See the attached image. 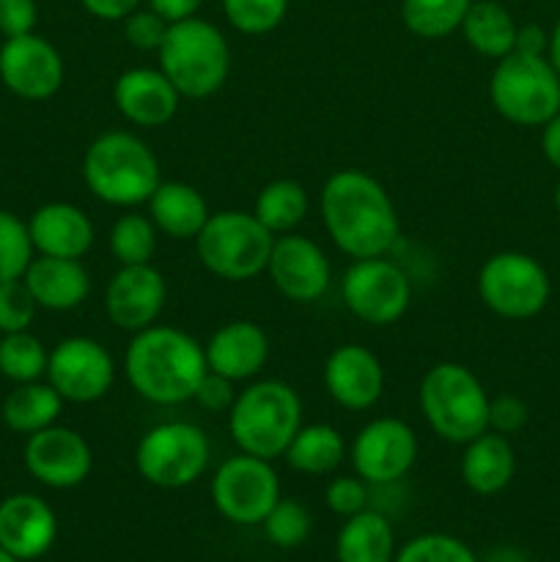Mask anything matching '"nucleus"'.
I'll list each match as a JSON object with an SVG mask.
<instances>
[{
	"label": "nucleus",
	"mask_w": 560,
	"mask_h": 562,
	"mask_svg": "<svg viewBox=\"0 0 560 562\" xmlns=\"http://www.w3.org/2000/svg\"><path fill=\"white\" fill-rule=\"evenodd\" d=\"M33 241L27 234V223L16 214L0 209V283L20 280L27 263L33 261Z\"/></svg>",
	"instance_id": "nucleus-37"
},
{
	"label": "nucleus",
	"mask_w": 560,
	"mask_h": 562,
	"mask_svg": "<svg viewBox=\"0 0 560 562\" xmlns=\"http://www.w3.org/2000/svg\"><path fill=\"white\" fill-rule=\"evenodd\" d=\"M157 60L181 99H206L228 82L231 44L214 22L195 14L170 22Z\"/></svg>",
	"instance_id": "nucleus-5"
},
{
	"label": "nucleus",
	"mask_w": 560,
	"mask_h": 562,
	"mask_svg": "<svg viewBox=\"0 0 560 562\" xmlns=\"http://www.w3.org/2000/svg\"><path fill=\"white\" fill-rule=\"evenodd\" d=\"M547 58L552 60L555 71H558V75H560V16H558V22H555L552 33H549V49H547Z\"/></svg>",
	"instance_id": "nucleus-49"
},
{
	"label": "nucleus",
	"mask_w": 560,
	"mask_h": 562,
	"mask_svg": "<svg viewBox=\"0 0 560 562\" xmlns=\"http://www.w3.org/2000/svg\"><path fill=\"white\" fill-rule=\"evenodd\" d=\"M0 562H20V560H16L14 554L5 552V549H0Z\"/></svg>",
	"instance_id": "nucleus-50"
},
{
	"label": "nucleus",
	"mask_w": 560,
	"mask_h": 562,
	"mask_svg": "<svg viewBox=\"0 0 560 562\" xmlns=\"http://www.w3.org/2000/svg\"><path fill=\"white\" fill-rule=\"evenodd\" d=\"M236 382H231V379L220 376V373H212L206 371L203 373L201 384H198L195 395H192V401H195L198 406H201L203 412H214V415H228L231 406H234L236 401Z\"/></svg>",
	"instance_id": "nucleus-43"
},
{
	"label": "nucleus",
	"mask_w": 560,
	"mask_h": 562,
	"mask_svg": "<svg viewBox=\"0 0 560 562\" xmlns=\"http://www.w3.org/2000/svg\"><path fill=\"white\" fill-rule=\"evenodd\" d=\"M206 368L231 382H253L269 360V338L256 322L236 318L214 329L203 344Z\"/></svg>",
	"instance_id": "nucleus-22"
},
{
	"label": "nucleus",
	"mask_w": 560,
	"mask_h": 562,
	"mask_svg": "<svg viewBox=\"0 0 560 562\" xmlns=\"http://www.w3.org/2000/svg\"><path fill=\"white\" fill-rule=\"evenodd\" d=\"M146 5L152 11H157L165 22H179L195 16L203 0H146Z\"/></svg>",
	"instance_id": "nucleus-47"
},
{
	"label": "nucleus",
	"mask_w": 560,
	"mask_h": 562,
	"mask_svg": "<svg viewBox=\"0 0 560 562\" xmlns=\"http://www.w3.org/2000/svg\"><path fill=\"white\" fill-rule=\"evenodd\" d=\"M267 274L280 296L305 305V302L322 300L333 280V267L318 241L291 231V234L275 236Z\"/></svg>",
	"instance_id": "nucleus-15"
},
{
	"label": "nucleus",
	"mask_w": 560,
	"mask_h": 562,
	"mask_svg": "<svg viewBox=\"0 0 560 562\" xmlns=\"http://www.w3.org/2000/svg\"><path fill=\"white\" fill-rule=\"evenodd\" d=\"M0 80L20 99L42 102L64 86V58L53 42L36 33L5 38L0 47Z\"/></svg>",
	"instance_id": "nucleus-16"
},
{
	"label": "nucleus",
	"mask_w": 560,
	"mask_h": 562,
	"mask_svg": "<svg viewBox=\"0 0 560 562\" xmlns=\"http://www.w3.org/2000/svg\"><path fill=\"white\" fill-rule=\"evenodd\" d=\"M275 236L258 223L253 212L223 209L209 214L195 236V252L209 274L231 283H245L267 272Z\"/></svg>",
	"instance_id": "nucleus-7"
},
{
	"label": "nucleus",
	"mask_w": 560,
	"mask_h": 562,
	"mask_svg": "<svg viewBox=\"0 0 560 562\" xmlns=\"http://www.w3.org/2000/svg\"><path fill=\"white\" fill-rule=\"evenodd\" d=\"M148 217L159 234L176 241H195L209 220V203L198 187L187 181H159L154 195L148 198Z\"/></svg>",
	"instance_id": "nucleus-26"
},
{
	"label": "nucleus",
	"mask_w": 560,
	"mask_h": 562,
	"mask_svg": "<svg viewBox=\"0 0 560 562\" xmlns=\"http://www.w3.org/2000/svg\"><path fill=\"white\" fill-rule=\"evenodd\" d=\"M393 562H478L475 552L448 532H423L395 552Z\"/></svg>",
	"instance_id": "nucleus-38"
},
{
	"label": "nucleus",
	"mask_w": 560,
	"mask_h": 562,
	"mask_svg": "<svg viewBox=\"0 0 560 562\" xmlns=\"http://www.w3.org/2000/svg\"><path fill=\"white\" fill-rule=\"evenodd\" d=\"M475 285L483 305L508 322L538 316L552 296V280L541 261L519 250L489 256L478 269Z\"/></svg>",
	"instance_id": "nucleus-10"
},
{
	"label": "nucleus",
	"mask_w": 560,
	"mask_h": 562,
	"mask_svg": "<svg viewBox=\"0 0 560 562\" xmlns=\"http://www.w3.org/2000/svg\"><path fill=\"white\" fill-rule=\"evenodd\" d=\"M368 494H371V486L360 475H338L324 488V503L335 516L349 519L368 508Z\"/></svg>",
	"instance_id": "nucleus-40"
},
{
	"label": "nucleus",
	"mask_w": 560,
	"mask_h": 562,
	"mask_svg": "<svg viewBox=\"0 0 560 562\" xmlns=\"http://www.w3.org/2000/svg\"><path fill=\"white\" fill-rule=\"evenodd\" d=\"M165 302H168V280L154 263L121 267L104 289V313L110 324L132 335L157 324Z\"/></svg>",
	"instance_id": "nucleus-17"
},
{
	"label": "nucleus",
	"mask_w": 560,
	"mask_h": 562,
	"mask_svg": "<svg viewBox=\"0 0 560 562\" xmlns=\"http://www.w3.org/2000/svg\"><path fill=\"white\" fill-rule=\"evenodd\" d=\"M22 280L36 305L53 313L75 311L91 294V274L80 258L38 256L27 263Z\"/></svg>",
	"instance_id": "nucleus-24"
},
{
	"label": "nucleus",
	"mask_w": 560,
	"mask_h": 562,
	"mask_svg": "<svg viewBox=\"0 0 560 562\" xmlns=\"http://www.w3.org/2000/svg\"><path fill=\"white\" fill-rule=\"evenodd\" d=\"M423 420L443 442L467 445L489 431V393L481 379L461 362L428 368L417 390Z\"/></svg>",
	"instance_id": "nucleus-6"
},
{
	"label": "nucleus",
	"mask_w": 560,
	"mask_h": 562,
	"mask_svg": "<svg viewBox=\"0 0 560 562\" xmlns=\"http://www.w3.org/2000/svg\"><path fill=\"white\" fill-rule=\"evenodd\" d=\"M47 360L49 351L44 349L36 335H31V329L0 338V373L14 384L38 382L42 376H47Z\"/></svg>",
	"instance_id": "nucleus-34"
},
{
	"label": "nucleus",
	"mask_w": 560,
	"mask_h": 562,
	"mask_svg": "<svg viewBox=\"0 0 560 562\" xmlns=\"http://www.w3.org/2000/svg\"><path fill=\"white\" fill-rule=\"evenodd\" d=\"M38 22L36 0H0V33L5 38L33 33Z\"/></svg>",
	"instance_id": "nucleus-44"
},
{
	"label": "nucleus",
	"mask_w": 560,
	"mask_h": 562,
	"mask_svg": "<svg viewBox=\"0 0 560 562\" xmlns=\"http://www.w3.org/2000/svg\"><path fill=\"white\" fill-rule=\"evenodd\" d=\"M395 536L388 516L379 510H360L340 525L335 538V560L338 562H393Z\"/></svg>",
	"instance_id": "nucleus-27"
},
{
	"label": "nucleus",
	"mask_w": 560,
	"mask_h": 562,
	"mask_svg": "<svg viewBox=\"0 0 560 562\" xmlns=\"http://www.w3.org/2000/svg\"><path fill=\"white\" fill-rule=\"evenodd\" d=\"M307 209H311L307 190L294 179L269 181L253 203V214L272 236H283L300 228L307 217Z\"/></svg>",
	"instance_id": "nucleus-31"
},
{
	"label": "nucleus",
	"mask_w": 560,
	"mask_h": 562,
	"mask_svg": "<svg viewBox=\"0 0 560 562\" xmlns=\"http://www.w3.org/2000/svg\"><path fill=\"white\" fill-rule=\"evenodd\" d=\"M206 355L190 333L170 324H152L132 335L124 351V373L135 395L154 406H179L192 401Z\"/></svg>",
	"instance_id": "nucleus-2"
},
{
	"label": "nucleus",
	"mask_w": 560,
	"mask_h": 562,
	"mask_svg": "<svg viewBox=\"0 0 560 562\" xmlns=\"http://www.w3.org/2000/svg\"><path fill=\"white\" fill-rule=\"evenodd\" d=\"M472 0H401V22L417 38L450 36L461 27Z\"/></svg>",
	"instance_id": "nucleus-32"
},
{
	"label": "nucleus",
	"mask_w": 560,
	"mask_h": 562,
	"mask_svg": "<svg viewBox=\"0 0 560 562\" xmlns=\"http://www.w3.org/2000/svg\"><path fill=\"white\" fill-rule=\"evenodd\" d=\"M516 20L511 11L497 0H472L467 9L464 20H461V36L483 58H505L514 53L516 42Z\"/></svg>",
	"instance_id": "nucleus-28"
},
{
	"label": "nucleus",
	"mask_w": 560,
	"mask_h": 562,
	"mask_svg": "<svg viewBox=\"0 0 560 562\" xmlns=\"http://www.w3.org/2000/svg\"><path fill=\"white\" fill-rule=\"evenodd\" d=\"M555 212L560 214V181H558V187H555Z\"/></svg>",
	"instance_id": "nucleus-51"
},
{
	"label": "nucleus",
	"mask_w": 560,
	"mask_h": 562,
	"mask_svg": "<svg viewBox=\"0 0 560 562\" xmlns=\"http://www.w3.org/2000/svg\"><path fill=\"white\" fill-rule=\"evenodd\" d=\"M527 404L516 395H497L489 398V431L503 434V437H514L527 426Z\"/></svg>",
	"instance_id": "nucleus-42"
},
{
	"label": "nucleus",
	"mask_w": 560,
	"mask_h": 562,
	"mask_svg": "<svg viewBox=\"0 0 560 562\" xmlns=\"http://www.w3.org/2000/svg\"><path fill=\"white\" fill-rule=\"evenodd\" d=\"M346 311L371 327L401 322L412 305V280L388 256L357 258L340 278Z\"/></svg>",
	"instance_id": "nucleus-11"
},
{
	"label": "nucleus",
	"mask_w": 560,
	"mask_h": 562,
	"mask_svg": "<svg viewBox=\"0 0 560 562\" xmlns=\"http://www.w3.org/2000/svg\"><path fill=\"white\" fill-rule=\"evenodd\" d=\"M47 382L69 404H93L113 387V355L99 340L71 335L49 351Z\"/></svg>",
	"instance_id": "nucleus-13"
},
{
	"label": "nucleus",
	"mask_w": 560,
	"mask_h": 562,
	"mask_svg": "<svg viewBox=\"0 0 560 562\" xmlns=\"http://www.w3.org/2000/svg\"><path fill=\"white\" fill-rule=\"evenodd\" d=\"M283 459L289 461L291 470L302 472V475H329L344 464L346 439L329 423H311V426L302 423V428L285 448Z\"/></svg>",
	"instance_id": "nucleus-29"
},
{
	"label": "nucleus",
	"mask_w": 560,
	"mask_h": 562,
	"mask_svg": "<svg viewBox=\"0 0 560 562\" xmlns=\"http://www.w3.org/2000/svg\"><path fill=\"white\" fill-rule=\"evenodd\" d=\"M66 401L55 393L49 382H25L16 384L3 401V423L14 434H31L42 431L58 423L60 412H64Z\"/></svg>",
	"instance_id": "nucleus-30"
},
{
	"label": "nucleus",
	"mask_w": 560,
	"mask_h": 562,
	"mask_svg": "<svg viewBox=\"0 0 560 562\" xmlns=\"http://www.w3.org/2000/svg\"><path fill=\"white\" fill-rule=\"evenodd\" d=\"M549 49V33L544 31L536 22H525V25L516 27V42L514 53L522 55H547Z\"/></svg>",
	"instance_id": "nucleus-46"
},
{
	"label": "nucleus",
	"mask_w": 560,
	"mask_h": 562,
	"mask_svg": "<svg viewBox=\"0 0 560 562\" xmlns=\"http://www.w3.org/2000/svg\"><path fill=\"white\" fill-rule=\"evenodd\" d=\"M113 104L130 124L143 126V130H157V126L170 124L179 113L181 93L176 91L173 82L165 77V71L148 69V66H135L115 77L113 82Z\"/></svg>",
	"instance_id": "nucleus-20"
},
{
	"label": "nucleus",
	"mask_w": 560,
	"mask_h": 562,
	"mask_svg": "<svg viewBox=\"0 0 560 562\" xmlns=\"http://www.w3.org/2000/svg\"><path fill=\"white\" fill-rule=\"evenodd\" d=\"M349 459L368 486H393L415 467L417 434L399 417H377L357 431Z\"/></svg>",
	"instance_id": "nucleus-14"
},
{
	"label": "nucleus",
	"mask_w": 560,
	"mask_h": 562,
	"mask_svg": "<svg viewBox=\"0 0 560 562\" xmlns=\"http://www.w3.org/2000/svg\"><path fill=\"white\" fill-rule=\"evenodd\" d=\"M302 428V398L289 382L253 379L228 412V434L239 453L275 461Z\"/></svg>",
	"instance_id": "nucleus-4"
},
{
	"label": "nucleus",
	"mask_w": 560,
	"mask_h": 562,
	"mask_svg": "<svg viewBox=\"0 0 560 562\" xmlns=\"http://www.w3.org/2000/svg\"><path fill=\"white\" fill-rule=\"evenodd\" d=\"M157 234L152 217L141 212H124L113 225H110L108 245L115 261L121 267L130 263H152L154 250H157Z\"/></svg>",
	"instance_id": "nucleus-33"
},
{
	"label": "nucleus",
	"mask_w": 560,
	"mask_h": 562,
	"mask_svg": "<svg viewBox=\"0 0 560 562\" xmlns=\"http://www.w3.org/2000/svg\"><path fill=\"white\" fill-rule=\"evenodd\" d=\"M280 499V477L272 461L258 456H231L214 470L212 503L223 519L239 527H256Z\"/></svg>",
	"instance_id": "nucleus-12"
},
{
	"label": "nucleus",
	"mask_w": 560,
	"mask_h": 562,
	"mask_svg": "<svg viewBox=\"0 0 560 562\" xmlns=\"http://www.w3.org/2000/svg\"><path fill=\"white\" fill-rule=\"evenodd\" d=\"M322 379L329 398L349 412L371 409L384 393L382 362L362 344H344L329 351Z\"/></svg>",
	"instance_id": "nucleus-19"
},
{
	"label": "nucleus",
	"mask_w": 560,
	"mask_h": 562,
	"mask_svg": "<svg viewBox=\"0 0 560 562\" xmlns=\"http://www.w3.org/2000/svg\"><path fill=\"white\" fill-rule=\"evenodd\" d=\"M25 467L42 486L75 488L93 470L91 445L75 428L55 423L27 437Z\"/></svg>",
	"instance_id": "nucleus-18"
},
{
	"label": "nucleus",
	"mask_w": 560,
	"mask_h": 562,
	"mask_svg": "<svg viewBox=\"0 0 560 562\" xmlns=\"http://www.w3.org/2000/svg\"><path fill=\"white\" fill-rule=\"evenodd\" d=\"M212 445L201 426L168 420L148 428L135 448V470L148 486L187 488L209 470Z\"/></svg>",
	"instance_id": "nucleus-9"
},
{
	"label": "nucleus",
	"mask_w": 560,
	"mask_h": 562,
	"mask_svg": "<svg viewBox=\"0 0 560 562\" xmlns=\"http://www.w3.org/2000/svg\"><path fill=\"white\" fill-rule=\"evenodd\" d=\"M146 0H80L82 9L91 16L104 22H121L124 16H130L132 11L141 9Z\"/></svg>",
	"instance_id": "nucleus-45"
},
{
	"label": "nucleus",
	"mask_w": 560,
	"mask_h": 562,
	"mask_svg": "<svg viewBox=\"0 0 560 562\" xmlns=\"http://www.w3.org/2000/svg\"><path fill=\"white\" fill-rule=\"evenodd\" d=\"M261 527L264 536H267V541L272 543V547L294 549L307 541L313 519L311 510H307L305 505L296 503V499L280 497L278 503H275V508L267 514V519L261 521Z\"/></svg>",
	"instance_id": "nucleus-36"
},
{
	"label": "nucleus",
	"mask_w": 560,
	"mask_h": 562,
	"mask_svg": "<svg viewBox=\"0 0 560 562\" xmlns=\"http://www.w3.org/2000/svg\"><path fill=\"white\" fill-rule=\"evenodd\" d=\"M541 151L544 159L560 170V113H555L547 124L541 126Z\"/></svg>",
	"instance_id": "nucleus-48"
},
{
	"label": "nucleus",
	"mask_w": 560,
	"mask_h": 562,
	"mask_svg": "<svg viewBox=\"0 0 560 562\" xmlns=\"http://www.w3.org/2000/svg\"><path fill=\"white\" fill-rule=\"evenodd\" d=\"M121 25H124L126 44H132V47L141 49V53H157V49L163 47L170 22H165L163 16H159L157 11L148 9V5L146 9L141 5V9L132 11L130 16H124Z\"/></svg>",
	"instance_id": "nucleus-41"
},
{
	"label": "nucleus",
	"mask_w": 560,
	"mask_h": 562,
	"mask_svg": "<svg viewBox=\"0 0 560 562\" xmlns=\"http://www.w3.org/2000/svg\"><path fill=\"white\" fill-rule=\"evenodd\" d=\"M58 538L55 510L36 494H11L0 503V549L16 560H38Z\"/></svg>",
	"instance_id": "nucleus-21"
},
{
	"label": "nucleus",
	"mask_w": 560,
	"mask_h": 562,
	"mask_svg": "<svg viewBox=\"0 0 560 562\" xmlns=\"http://www.w3.org/2000/svg\"><path fill=\"white\" fill-rule=\"evenodd\" d=\"M82 181L97 201L119 209L148 203L159 187V159L135 132L113 130L93 137L82 154Z\"/></svg>",
	"instance_id": "nucleus-3"
},
{
	"label": "nucleus",
	"mask_w": 560,
	"mask_h": 562,
	"mask_svg": "<svg viewBox=\"0 0 560 562\" xmlns=\"http://www.w3.org/2000/svg\"><path fill=\"white\" fill-rule=\"evenodd\" d=\"M489 102L516 126H544L560 113V75L547 55L508 53L489 77Z\"/></svg>",
	"instance_id": "nucleus-8"
},
{
	"label": "nucleus",
	"mask_w": 560,
	"mask_h": 562,
	"mask_svg": "<svg viewBox=\"0 0 560 562\" xmlns=\"http://www.w3.org/2000/svg\"><path fill=\"white\" fill-rule=\"evenodd\" d=\"M27 234L38 256L55 258H82L97 239L91 217L66 201L38 206L27 220Z\"/></svg>",
	"instance_id": "nucleus-23"
},
{
	"label": "nucleus",
	"mask_w": 560,
	"mask_h": 562,
	"mask_svg": "<svg viewBox=\"0 0 560 562\" xmlns=\"http://www.w3.org/2000/svg\"><path fill=\"white\" fill-rule=\"evenodd\" d=\"M318 212L333 245L351 261L388 256L401 234L399 212L379 179L360 168L335 170L322 184Z\"/></svg>",
	"instance_id": "nucleus-1"
},
{
	"label": "nucleus",
	"mask_w": 560,
	"mask_h": 562,
	"mask_svg": "<svg viewBox=\"0 0 560 562\" xmlns=\"http://www.w3.org/2000/svg\"><path fill=\"white\" fill-rule=\"evenodd\" d=\"M223 14L236 33L267 36L283 25L289 0H223Z\"/></svg>",
	"instance_id": "nucleus-35"
},
{
	"label": "nucleus",
	"mask_w": 560,
	"mask_h": 562,
	"mask_svg": "<svg viewBox=\"0 0 560 562\" xmlns=\"http://www.w3.org/2000/svg\"><path fill=\"white\" fill-rule=\"evenodd\" d=\"M36 300L27 291L25 280H5L0 283V333H22L31 329L33 318H36Z\"/></svg>",
	"instance_id": "nucleus-39"
},
{
	"label": "nucleus",
	"mask_w": 560,
	"mask_h": 562,
	"mask_svg": "<svg viewBox=\"0 0 560 562\" xmlns=\"http://www.w3.org/2000/svg\"><path fill=\"white\" fill-rule=\"evenodd\" d=\"M461 481L478 497H494L505 492L516 475V453L508 437L494 431H483L470 439L461 453Z\"/></svg>",
	"instance_id": "nucleus-25"
}]
</instances>
